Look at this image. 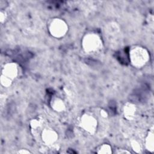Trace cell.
Segmentation results:
<instances>
[{"instance_id":"obj_2","label":"cell","mask_w":154,"mask_h":154,"mask_svg":"<svg viewBox=\"0 0 154 154\" xmlns=\"http://www.w3.org/2000/svg\"><path fill=\"white\" fill-rule=\"evenodd\" d=\"M101 41L99 37L95 34H89L86 35L84 39L83 46L86 51H95L99 49Z\"/></svg>"},{"instance_id":"obj_6","label":"cell","mask_w":154,"mask_h":154,"mask_svg":"<svg viewBox=\"0 0 154 154\" xmlns=\"http://www.w3.org/2000/svg\"><path fill=\"white\" fill-rule=\"evenodd\" d=\"M42 138L47 143H52L57 138V134L52 129H45L42 132Z\"/></svg>"},{"instance_id":"obj_4","label":"cell","mask_w":154,"mask_h":154,"mask_svg":"<svg viewBox=\"0 0 154 154\" xmlns=\"http://www.w3.org/2000/svg\"><path fill=\"white\" fill-rule=\"evenodd\" d=\"M67 25L63 20L57 19L52 21L50 26V31L55 37L63 36L67 31Z\"/></svg>"},{"instance_id":"obj_5","label":"cell","mask_w":154,"mask_h":154,"mask_svg":"<svg viewBox=\"0 0 154 154\" xmlns=\"http://www.w3.org/2000/svg\"><path fill=\"white\" fill-rule=\"evenodd\" d=\"M81 125L85 131L90 133H93L97 128V120L91 115L84 114L81 117Z\"/></svg>"},{"instance_id":"obj_7","label":"cell","mask_w":154,"mask_h":154,"mask_svg":"<svg viewBox=\"0 0 154 154\" xmlns=\"http://www.w3.org/2000/svg\"><path fill=\"white\" fill-rule=\"evenodd\" d=\"M134 113V108L132 106H129L126 109V114L127 116H132Z\"/></svg>"},{"instance_id":"obj_3","label":"cell","mask_w":154,"mask_h":154,"mask_svg":"<svg viewBox=\"0 0 154 154\" xmlns=\"http://www.w3.org/2000/svg\"><path fill=\"white\" fill-rule=\"evenodd\" d=\"M147 54L145 50L140 48H136L131 52V59L134 66H142L147 60Z\"/></svg>"},{"instance_id":"obj_1","label":"cell","mask_w":154,"mask_h":154,"mask_svg":"<svg viewBox=\"0 0 154 154\" xmlns=\"http://www.w3.org/2000/svg\"><path fill=\"white\" fill-rule=\"evenodd\" d=\"M17 73V67L13 63L7 64L2 70L1 82L4 87L11 85L13 79L16 76Z\"/></svg>"}]
</instances>
